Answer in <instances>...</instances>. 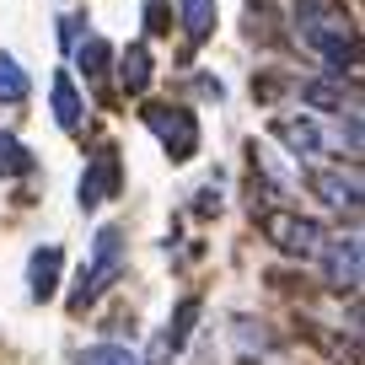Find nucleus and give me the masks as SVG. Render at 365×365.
Masks as SVG:
<instances>
[{
	"mask_svg": "<svg viewBox=\"0 0 365 365\" xmlns=\"http://www.w3.org/2000/svg\"><path fill=\"white\" fill-rule=\"evenodd\" d=\"M296 22H301V33H307V43L317 48L328 65H339V70H354V38L344 33V22L322 6V0H307V6H296Z\"/></svg>",
	"mask_w": 365,
	"mask_h": 365,
	"instance_id": "f257e3e1",
	"label": "nucleus"
},
{
	"mask_svg": "<svg viewBox=\"0 0 365 365\" xmlns=\"http://www.w3.org/2000/svg\"><path fill=\"white\" fill-rule=\"evenodd\" d=\"M118 274H124V231L103 226V231H97V242H91V263L81 269V285H76V296H70V301H76V307H91Z\"/></svg>",
	"mask_w": 365,
	"mask_h": 365,
	"instance_id": "f03ea898",
	"label": "nucleus"
},
{
	"mask_svg": "<svg viewBox=\"0 0 365 365\" xmlns=\"http://www.w3.org/2000/svg\"><path fill=\"white\" fill-rule=\"evenodd\" d=\"M145 124L156 129V140L167 145L172 161H188L199 150V129H194V113H188V108H145Z\"/></svg>",
	"mask_w": 365,
	"mask_h": 365,
	"instance_id": "7ed1b4c3",
	"label": "nucleus"
},
{
	"mask_svg": "<svg viewBox=\"0 0 365 365\" xmlns=\"http://www.w3.org/2000/svg\"><path fill=\"white\" fill-rule=\"evenodd\" d=\"M263 231H269V242L279 252H290V258H312V252H322V226L307 215H269L263 220Z\"/></svg>",
	"mask_w": 365,
	"mask_h": 365,
	"instance_id": "20e7f679",
	"label": "nucleus"
},
{
	"mask_svg": "<svg viewBox=\"0 0 365 365\" xmlns=\"http://www.w3.org/2000/svg\"><path fill=\"white\" fill-rule=\"evenodd\" d=\"M322 258H328V285L333 290H360V237H339V242H322Z\"/></svg>",
	"mask_w": 365,
	"mask_h": 365,
	"instance_id": "39448f33",
	"label": "nucleus"
},
{
	"mask_svg": "<svg viewBox=\"0 0 365 365\" xmlns=\"http://www.w3.org/2000/svg\"><path fill=\"white\" fill-rule=\"evenodd\" d=\"M108 194H118V156H113V150H103V156L91 161V167H86V178H81V188H76L81 210L103 205Z\"/></svg>",
	"mask_w": 365,
	"mask_h": 365,
	"instance_id": "423d86ee",
	"label": "nucleus"
},
{
	"mask_svg": "<svg viewBox=\"0 0 365 365\" xmlns=\"http://www.w3.org/2000/svg\"><path fill=\"white\" fill-rule=\"evenodd\" d=\"M194 322H199V301H182V307H178V317H172L167 328H161L156 349H150V365H167L172 354H178L182 344H188V328H194Z\"/></svg>",
	"mask_w": 365,
	"mask_h": 365,
	"instance_id": "0eeeda50",
	"label": "nucleus"
},
{
	"mask_svg": "<svg viewBox=\"0 0 365 365\" xmlns=\"http://www.w3.org/2000/svg\"><path fill=\"white\" fill-rule=\"evenodd\" d=\"M279 140H285L290 150H301V156H322V150H333V135L317 124V118H285V124H279Z\"/></svg>",
	"mask_w": 365,
	"mask_h": 365,
	"instance_id": "6e6552de",
	"label": "nucleus"
},
{
	"mask_svg": "<svg viewBox=\"0 0 365 365\" xmlns=\"http://www.w3.org/2000/svg\"><path fill=\"white\" fill-rule=\"evenodd\" d=\"M312 188H317L333 210L360 215V178H354V172H317V178H312Z\"/></svg>",
	"mask_w": 365,
	"mask_h": 365,
	"instance_id": "1a4fd4ad",
	"label": "nucleus"
},
{
	"mask_svg": "<svg viewBox=\"0 0 365 365\" xmlns=\"http://www.w3.org/2000/svg\"><path fill=\"white\" fill-rule=\"evenodd\" d=\"M59 263H65V252L59 247H38L33 263H27V290H33V301H48L59 285Z\"/></svg>",
	"mask_w": 365,
	"mask_h": 365,
	"instance_id": "9d476101",
	"label": "nucleus"
},
{
	"mask_svg": "<svg viewBox=\"0 0 365 365\" xmlns=\"http://www.w3.org/2000/svg\"><path fill=\"white\" fill-rule=\"evenodd\" d=\"M182 33L194 38V43H205L210 33H215V0H182Z\"/></svg>",
	"mask_w": 365,
	"mask_h": 365,
	"instance_id": "9b49d317",
	"label": "nucleus"
},
{
	"mask_svg": "<svg viewBox=\"0 0 365 365\" xmlns=\"http://www.w3.org/2000/svg\"><path fill=\"white\" fill-rule=\"evenodd\" d=\"M54 118H59V129L81 124V91H76V81H70L65 70L54 76Z\"/></svg>",
	"mask_w": 365,
	"mask_h": 365,
	"instance_id": "f8f14e48",
	"label": "nucleus"
},
{
	"mask_svg": "<svg viewBox=\"0 0 365 365\" xmlns=\"http://www.w3.org/2000/svg\"><path fill=\"white\" fill-rule=\"evenodd\" d=\"M27 172H33V150L0 129V178H27Z\"/></svg>",
	"mask_w": 365,
	"mask_h": 365,
	"instance_id": "ddd939ff",
	"label": "nucleus"
},
{
	"mask_svg": "<svg viewBox=\"0 0 365 365\" xmlns=\"http://www.w3.org/2000/svg\"><path fill=\"white\" fill-rule=\"evenodd\" d=\"M145 81H150V48L129 43V54H124V91H145Z\"/></svg>",
	"mask_w": 365,
	"mask_h": 365,
	"instance_id": "4468645a",
	"label": "nucleus"
},
{
	"mask_svg": "<svg viewBox=\"0 0 365 365\" xmlns=\"http://www.w3.org/2000/svg\"><path fill=\"white\" fill-rule=\"evenodd\" d=\"M70 54H76L81 76H103V70H108V43H103V38H86V43H70Z\"/></svg>",
	"mask_w": 365,
	"mask_h": 365,
	"instance_id": "2eb2a0df",
	"label": "nucleus"
},
{
	"mask_svg": "<svg viewBox=\"0 0 365 365\" xmlns=\"http://www.w3.org/2000/svg\"><path fill=\"white\" fill-rule=\"evenodd\" d=\"M81 365H145L129 344H97V349L81 354Z\"/></svg>",
	"mask_w": 365,
	"mask_h": 365,
	"instance_id": "dca6fc26",
	"label": "nucleus"
},
{
	"mask_svg": "<svg viewBox=\"0 0 365 365\" xmlns=\"http://www.w3.org/2000/svg\"><path fill=\"white\" fill-rule=\"evenodd\" d=\"M0 97H6V103H22L27 97V76H22V65H16L11 54H0Z\"/></svg>",
	"mask_w": 365,
	"mask_h": 365,
	"instance_id": "f3484780",
	"label": "nucleus"
},
{
	"mask_svg": "<svg viewBox=\"0 0 365 365\" xmlns=\"http://www.w3.org/2000/svg\"><path fill=\"white\" fill-rule=\"evenodd\" d=\"M167 27V11H161V0H150V33H161Z\"/></svg>",
	"mask_w": 365,
	"mask_h": 365,
	"instance_id": "a211bd4d",
	"label": "nucleus"
}]
</instances>
